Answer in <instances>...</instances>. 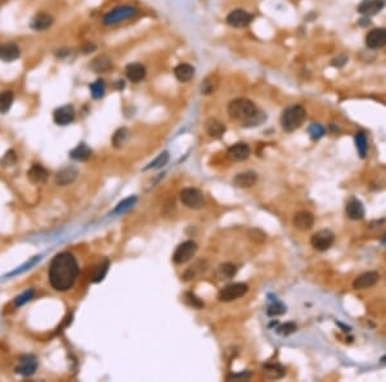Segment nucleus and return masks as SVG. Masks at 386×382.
Instances as JSON below:
<instances>
[{
    "label": "nucleus",
    "mask_w": 386,
    "mask_h": 382,
    "mask_svg": "<svg viewBox=\"0 0 386 382\" xmlns=\"http://www.w3.org/2000/svg\"><path fill=\"white\" fill-rule=\"evenodd\" d=\"M79 265L70 252L56 255L49 266V282L56 291H68L79 277Z\"/></svg>",
    "instance_id": "obj_1"
},
{
    "label": "nucleus",
    "mask_w": 386,
    "mask_h": 382,
    "mask_svg": "<svg viewBox=\"0 0 386 382\" xmlns=\"http://www.w3.org/2000/svg\"><path fill=\"white\" fill-rule=\"evenodd\" d=\"M228 115L230 119L244 122V126L260 125L267 117L259 112L254 102L247 98H237L230 101L228 105Z\"/></svg>",
    "instance_id": "obj_2"
},
{
    "label": "nucleus",
    "mask_w": 386,
    "mask_h": 382,
    "mask_svg": "<svg viewBox=\"0 0 386 382\" xmlns=\"http://www.w3.org/2000/svg\"><path fill=\"white\" fill-rule=\"evenodd\" d=\"M307 119V110L300 105H294L287 107L281 116V126L287 133L298 130Z\"/></svg>",
    "instance_id": "obj_3"
},
{
    "label": "nucleus",
    "mask_w": 386,
    "mask_h": 382,
    "mask_svg": "<svg viewBox=\"0 0 386 382\" xmlns=\"http://www.w3.org/2000/svg\"><path fill=\"white\" fill-rule=\"evenodd\" d=\"M138 9L135 7L131 6H120L116 7V8L111 9L110 12L103 16V25L106 26H111V25H116V23L124 22L126 20H131L138 14Z\"/></svg>",
    "instance_id": "obj_4"
},
{
    "label": "nucleus",
    "mask_w": 386,
    "mask_h": 382,
    "mask_svg": "<svg viewBox=\"0 0 386 382\" xmlns=\"http://www.w3.org/2000/svg\"><path fill=\"white\" fill-rule=\"evenodd\" d=\"M249 291V286H247L246 283H230L228 286L223 287L220 291H219L218 299L219 301H222V303H229V301L237 300L239 297L245 296Z\"/></svg>",
    "instance_id": "obj_5"
},
{
    "label": "nucleus",
    "mask_w": 386,
    "mask_h": 382,
    "mask_svg": "<svg viewBox=\"0 0 386 382\" xmlns=\"http://www.w3.org/2000/svg\"><path fill=\"white\" fill-rule=\"evenodd\" d=\"M197 244L196 242H193V241H185L183 244L179 245L176 247L175 252L173 255V261L178 265H182V264L188 263L190 259L196 255L197 252Z\"/></svg>",
    "instance_id": "obj_6"
},
{
    "label": "nucleus",
    "mask_w": 386,
    "mask_h": 382,
    "mask_svg": "<svg viewBox=\"0 0 386 382\" xmlns=\"http://www.w3.org/2000/svg\"><path fill=\"white\" fill-rule=\"evenodd\" d=\"M333 242H335V234L328 229L318 230L310 238V245H312L313 249L321 252H324L331 249Z\"/></svg>",
    "instance_id": "obj_7"
},
{
    "label": "nucleus",
    "mask_w": 386,
    "mask_h": 382,
    "mask_svg": "<svg viewBox=\"0 0 386 382\" xmlns=\"http://www.w3.org/2000/svg\"><path fill=\"white\" fill-rule=\"evenodd\" d=\"M179 196L182 204L188 209L199 210L204 206V195L196 188H184Z\"/></svg>",
    "instance_id": "obj_8"
},
{
    "label": "nucleus",
    "mask_w": 386,
    "mask_h": 382,
    "mask_svg": "<svg viewBox=\"0 0 386 382\" xmlns=\"http://www.w3.org/2000/svg\"><path fill=\"white\" fill-rule=\"evenodd\" d=\"M228 25L234 28H244L249 26L253 21V14L245 9H234L225 18Z\"/></svg>",
    "instance_id": "obj_9"
},
{
    "label": "nucleus",
    "mask_w": 386,
    "mask_h": 382,
    "mask_svg": "<svg viewBox=\"0 0 386 382\" xmlns=\"http://www.w3.org/2000/svg\"><path fill=\"white\" fill-rule=\"evenodd\" d=\"M366 45L369 49H380L386 45V28H372L366 36Z\"/></svg>",
    "instance_id": "obj_10"
},
{
    "label": "nucleus",
    "mask_w": 386,
    "mask_h": 382,
    "mask_svg": "<svg viewBox=\"0 0 386 382\" xmlns=\"http://www.w3.org/2000/svg\"><path fill=\"white\" fill-rule=\"evenodd\" d=\"M37 368V360L34 355H22L18 360V365L16 367V372L21 376H32Z\"/></svg>",
    "instance_id": "obj_11"
},
{
    "label": "nucleus",
    "mask_w": 386,
    "mask_h": 382,
    "mask_svg": "<svg viewBox=\"0 0 386 382\" xmlns=\"http://www.w3.org/2000/svg\"><path fill=\"white\" fill-rule=\"evenodd\" d=\"M53 120L56 124L61 125V126L71 124V122L75 120L74 107L70 105H66V106H62V107L57 108V110L54 111L53 113Z\"/></svg>",
    "instance_id": "obj_12"
},
{
    "label": "nucleus",
    "mask_w": 386,
    "mask_h": 382,
    "mask_svg": "<svg viewBox=\"0 0 386 382\" xmlns=\"http://www.w3.org/2000/svg\"><path fill=\"white\" fill-rule=\"evenodd\" d=\"M250 153H251L250 146L246 145V143H242L241 141V143H236V145H233L232 147H229V150H228L227 152V156L230 161L239 162L249 159Z\"/></svg>",
    "instance_id": "obj_13"
},
{
    "label": "nucleus",
    "mask_w": 386,
    "mask_h": 382,
    "mask_svg": "<svg viewBox=\"0 0 386 382\" xmlns=\"http://www.w3.org/2000/svg\"><path fill=\"white\" fill-rule=\"evenodd\" d=\"M314 215L309 211H299L296 212L295 216H294V226L299 230H309L312 229L313 225H314Z\"/></svg>",
    "instance_id": "obj_14"
},
{
    "label": "nucleus",
    "mask_w": 386,
    "mask_h": 382,
    "mask_svg": "<svg viewBox=\"0 0 386 382\" xmlns=\"http://www.w3.org/2000/svg\"><path fill=\"white\" fill-rule=\"evenodd\" d=\"M380 279V275L377 272H367L355 278L353 282V289L354 290H366L369 287H373Z\"/></svg>",
    "instance_id": "obj_15"
},
{
    "label": "nucleus",
    "mask_w": 386,
    "mask_h": 382,
    "mask_svg": "<svg viewBox=\"0 0 386 382\" xmlns=\"http://www.w3.org/2000/svg\"><path fill=\"white\" fill-rule=\"evenodd\" d=\"M383 7H385V0H363L358 6V12L367 17H371L382 11Z\"/></svg>",
    "instance_id": "obj_16"
},
{
    "label": "nucleus",
    "mask_w": 386,
    "mask_h": 382,
    "mask_svg": "<svg viewBox=\"0 0 386 382\" xmlns=\"http://www.w3.org/2000/svg\"><path fill=\"white\" fill-rule=\"evenodd\" d=\"M345 211H347L348 218L352 219V220H362L366 215V211H364V206L358 198H352L349 200V202L347 204L345 207Z\"/></svg>",
    "instance_id": "obj_17"
},
{
    "label": "nucleus",
    "mask_w": 386,
    "mask_h": 382,
    "mask_svg": "<svg viewBox=\"0 0 386 382\" xmlns=\"http://www.w3.org/2000/svg\"><path fill=\"white\" fill-rule=\"evenodd\" d=\"M125 74L129 81L135 82L136 84V82H140L144 79L146 75H147V70H146L144 65H142V63L134 62L126 66Z\"/></svg>",
    "instance_id": "obj_18"
},
{
    "label": "nucleus",
    "mask_w": 386,
    "mask_h": 382,
    "mask_svg": "<svg viewBox=\"0 0 386 382\" xmlns=\"http://www.w3.org/2000/svg\"><path fill=\"white\" fill-rule=\"evenodd\" d=\"M20 56V48L13 42L0 44V60L4 61V62H13V61L18 60Z\"/></svg>",
    "instance_id": "obj_19"
},
{
    "label": "nucleus",
    "mask_w": 386,
    "mask_h": 382,
    "mask_svg": "<svg viewBox=\"0 0 386 382\" xmlns=\"http://www.w3.org/2000/svg\"><path fill=\"white\" fill-rule=\"evenodd\" d=\"M52 25H53V17L45 12L37 13L31 21V28L35 31H45Z\"/></svg>",
    "instance_id": "obj_20"
},
{
    "label": "nucleus",
    "mask_w": 386,
    "mask_h": 382,
    "mask_svg": "<svg viewBox=\"0 0 386 382\" xmlns=\"http://www.w3.org/2000/svg\"><path fill=\"white\" fill-rule=\"evenodd\" d=\"M258 181V175L254 171H246V173H239L233 179V184L237 188H250Z\"/></svg>",
    "instance_id": "obj_21"
},
{
    "label": "nucleus",
    "mask_w": 386,
    "mask_h": 382,
    "mask_svg": "<svg viewBox=\"0 0 386 382\" xmlns=\"http://www.w3.org/2000/svg\"><path fill=\"white\" fill-rule=\"evenodd\" d=\"M77 175H79V171H77L75 167H65V169L61 170L60 173L57 174V176H56V183H57V185L65 187V185H68V184H71L72 181H75Z\"/></svg>",
    "instance_id": "obj_22"
},
{
    "label": "nucleus",
    "mask_w": 386,
    "mask_h": 382,
    "mask_svg": "<svg viewBox=\"0 0 386 382\" xmlns=\"http://www.w3.org/2000/svg\"><path fill=\"white\" fill-rule=\"evenodd\" d=\"M205 129H206L209 135L214 139H220L227 130L225 125L216 119H209L205 124Z\"/></svg>",
    "instance_id": "obj_23"
},
{
    "label": "nucleus",
    "mask_w": 386,
    "mask_h": 382,
    "mask_svg": "<svg viewBox=\"0 0 386 382\" xmlns=\"http://www.w3.org/2000/svg\"><path fill=\"white\" fill-rule=\"evenodd\" d=\"M174 76L180 82H188L195 76V68L188 63H180L174 68Z\"/></svg>",
    "instance_id": "obj_24"
},
{
    "label": "nucleus",
    "mask_w": 386,
    "mask_h": 382,
    "mask_svg": "<svg viewBox=\"0 0 386 382\" xmlns=\"http://www.w3.org/2000/svg\"><path fill=\"white\" fill-rule=\"evenodd\" d=\"M286 371L279 363H268L263 367V374L268 379H279L284 376Z\"/></svg>",
    "instance_id": "obj_25"
},
{
    "label": "nucleus",
    "mask_w": 386,
    "mask_h": 382,
    "mask_svg": "<svg viewBox=\"0 0 386 382\" xmlns=\"http://www.w3.org/2000/svg\"><path fill=\"white\" fill-rule=\"evenodd\" d=\"M27 176H29L30 181L34 184H41L46 180L48 178V171L44 169L41 165H32L31 169L27 171Z\"/></svg>",
    "instance_id": "obj_26"
},
{
    "label": "nucleus",
    "mask_w": 386,
    "mask_h": 382,
    "mask_svg": "<svg viewBox=\"0 0 386 382\" xmlns=\"http://www.w3.org/2000/svg\"><path fill=\"white\" fill-rule=\"evenodd\" d=\"M70 156H71V159H74L75 161H86L91 156V150L85 143H80L79 146H76V147L70 152Z\"/></svg>",
    "instance_id": "obj_27"
},
{
    "label": "nucleus",
    "mask_w": 386,
    "mask_h": 382,
    "mask_svg": "<svg viewBox=\"0 0 386 382\" xmlns=\"http://www.w3.org/2000/svg\"><path fill=\"white\" fill-rule=\"evenodd\" d=\"M90 67L95 72H106L112 67V61L107 56H100L91 62Z\"/></svg>",
    "instance_id": "obj_28"
},
{
    "label": "nucleus",
    "mask_w": 386,
    "mask_h": 382,
    "mask_svg": "<svg viewBox=\"0 0 386 382\" xmlns=\"http://www.w3.org/2000/svg\"><path fill=\"white\" fill-rule=\"evenodd\" d=\"M237 274V266L233 265L230 263H225L219 265L218 270H216V275L220 279H230Z\"/></svg>",
    "instance_id": "obj_29"
},
{
    "label": "nucleus",
    "mask_w": 386,
    "mask_h": 382,
    "mask_svg": "<svg viewBox=\"0 0 386 382\" xmlns=\"http://www.w3.org/2000/svg\"><path fill=\"white\" fill-rule=\"evenodd\" d=\"M15 101V94L11 90L0 91V113H6L11 110Z\"/></svg>",
    "instance_id": "obj_30"
},
{
    "label": "nucleus",
    "mask_w": 386,
    "mask_h": 382,
    "mask_svg": "<svg viewBox=\"0 0 386 382\" xmlns=\"http://www.w3.org/2000/svg\"><path fill=\"white\" fill-rule=\"evenodd\" d=\"M355 147H357L358 155L361 156V159H364L367 155V150H368V145H367V136L363 131H358L355 134Z\"/></svg>",
    "instance_id": "obj_31"
},
{
    "label": "nucleus",
    "mask_w": 386,
    "mask_h": 382,
    "mask_svg": "<svg viewBox=\"0 0 386 382\" xmlns=\"http://www.w3.org/2000/svg\"><path fill=\"white\" fill-rule=\"evenodd\" d=\"M129 139V130L126 127H120L112 136V145L115 148H121L126 145Z\"/></svg>",
    "instance_id": "obj_32"
},
{
    "label": "nucleus",
    "mask_w": 386,
    "mask_h": 382,
    "mask_svg": "<svg viewBox=\"0 0 386 382\" xmlns=\"http://www.w3.org/2000/svg\"><path fill=\"white\" fill-rule=\"evenodd\" d=\"M135 202H136V196H131V197L125 198L124 201H121L116 207H115L112 214H115V215H121V214L126 212L128 210H130L131 207L135 205Z\"/></svg>",
    "instance_id": "obj_33"
},
{
    "label": "nucleus",
    "mask_w": 386,
    "mask_h": 382,
    "mask_svg": "<svg viewBox=\"0 0 386 382\" xmlns=\"http://www.w3.org/2000/svg\"><path fill=\"white\" fill-rule=\"evenodd\" d=\"M108 268H110V261H108L107 259H105V260L95 268V272H94L93 275V282L98 283L105 279L106 274H107L108 272Z\"/></svg>",
    "instance_id": "obj_34"
},
{
    "label": "nucleus",
    "mask_w": 386,
    "mask_h": 382,
    "mask_svg": "<svg viewBox=\"0 0 386 382\" xmlns=\"http://www.w3.org/2000/svg\"><path fill=\"white\" fill-rule=\"evenodd\" d=\"M89 88H90V94L94 99H101L105 96L106 85L103 80H96V81H94Z\"/></svg>",
    "instance_id": "obj_35"
},
{
    "label": "nucleus",
    "mask_w": 386,
    "mask_h": 382,
    "mask_svg": "<svg viewBox=\"0 0 386 382\" xmlns=\"http://www.w3.org/2000/svg\"><path fill=\"white\" fill-rule=\"evenodd\" d=\"M308 131H309V135L313 140H318L322 136L324 135L326 130H324V126L321 124H317V122H313L309 127H308Z\"/></svg>",
    "instance_id": "obj_36"
},
{
    "label": "nucleus",
    "mask_w": 386,
    "mask_h": 382,
    "mask_svg": "<svg viewBox=\"0 0 386 382\" xmlns=\"http://www.w3.org/2000/svg\"><path fill=\"white\" fill-rule=\"evenodd\" d=\"M284 313H286V306L282 303H279V301H274L267 309V314L269 317H278V315L284 314Z\"/></svg>",
    "instance_id": "obj_37"
},
{
    "label": "nucleus",
    "mask_w": 386,
    "mask_h": 382,
    "mask_svg": "<svg viewBox=\"0 0 386 382\" xmlns=\"http://www.w3.org/2000/svg\"><path fill=\"white\" fill-rule=\"evenodd\" d=\"M169 157H170V156H169V152H162L161 155H160L159 157H157V159L155 160V161H152L150 165H148V166H146L144 170L160 169V167L165 166V165L168 164Z\"/></svg>",
    "instance_id": "obj_38"
},
{
    "label": "nucleus",
    "mask_w": 386,
    "mask_h": 382,
    "mask_svg": "<svg viewBox=\"0 0 386 382\" xmlns=\"http://www.w3.org/2000/svg\"><path fill=\"white\" fill-rule=\"evenodd\" d=\"M296 329H298V327H296L295 323H283V324L277 327V333L281 335V336H288V335L296 332Z\"/></svg>",
    "instance_id": "obj_39"
},
{
    "label": "nucleus",
    "mask_w": 386,
    "mask_h": 382,
    "mask_svg": "<svg viewBox=\"0 0 386 382\" xmlns=\"http://www.w3.org/2000/svg\"><path fill=\"white\" fill-rule=\"evenodd\" d=\"M34 295H35V291L32 289L31 290H27V291H25L22 295H21V296H18L17 299H16V301H15L16 306H18V308H20V306L25 305L26 303H29V301L31 300L32 297H34Z\"/></svg>",
    "instance_id": "obj_40"
},
{
    "label": "nucleus",
    "mask_w": 386,
    "mask_h": 382,
    "mask_svg": "<svg viewBox=\"0 0 386 382\" xmlns=\"http://www.w3.org/2000/svg\"><path fill=\"white\" fill-rule=\"evenodd\" d=\"M16 160H17V157H16L15 151H9V152H7L6 155H4L3 159H2V165H3V166H12V165L16 164Z\"/></svg>",
    "instance_id": "obj_41"
},
{
    "label": "nucleus",
    "mask_w": 386,
    "mask_h": 382,
    "mask_svg": "<svg viewBox=\"0 0 386 382\" xmlns=\"http://www.w3.org/2000/svg\"><path fill=\"white\" fill-rule=\"evenodd\" d=\"M185 299H187V303L189 304L190 306H193V308L200 309V308H202V306H204V303H202V301L200 300L199 297H197L196 295L190 294V292H189V294L185 295Z\"/></svg>",
    "instance_id": "obj_42"
},
{
    "label": "nucleus",
    "mask_w": 386,
    "mask_h": 382,
    "mask_svg": "<svg viewBox=\"0 0 386 382\" xmlns=\"http://www.w3.org/2000/svg\"><path fill=\"white\" fill-rule=\"evenodd\" d=\"M213 82H214V77H208V79L205 80L204 84H202V93L205 94L213 93L214 89H215V85H214Z\"/></svg>",
    "instance_id": "obj_43"
},
{
    "label": "nucleus",
    "mask_w": 386,
    "mask_h": 382,
    "mask_svg": "<svg viewBox=\"0 0 386 382\" xmlns=\"http://www.w3.org/2000/svg\"><path fill=\"white\" fill-rule=\"evenodd\" d=\"M39 260H40V256H35V258L32 259L31 261H29V263H27V264H25V265H23L22 268H21V269H17V270H15V272H13V273H11V274H9V275H16V274H20V273H22L23 270H27V269H30V268H31L32 265H35V264H36L37 261H39Z\"/></svg>",
    "instance_id": "obj_44"
}]
</instances>
